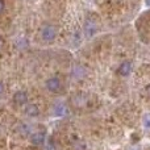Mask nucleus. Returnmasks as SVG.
<instances>
[{
    "mask_svg": "<svg viewBox=\"0 0 150 150\" xmlns=\"http://www.w3.org/2000/svg\"><path fill=\"white\" fill-rule=\"evenodd\" d=\"M57 36V29L53 25H45L41 30V37L45 41H53Z\"/></svg>",
    "mask_w": 150,
    "mask_h": 150,
    "instance_id": "obj_1",
    "label": "nucleus"
},
{
    "mask_svg": "<svg viewBox=\"0 0 150 150\" xmlns=\"http://www.w3.org/2000/svg\"><path fill=\"white\" fill-rule=\"evenodd\" d=\"M46 88L52 92H58L61 90V80L59 78H50L46 80Z\"/></svg>",
    "mask_w": 150,
    "mask_h": 150,
    "instance_id": "obj_2",
    "label": "nucleus"
},
{
    "mask_svg": "<svg viewBox=\"0 0 150 150\" xmlns=\"http://www.w3.org/2000/svg\"><path fill=\"white\" fill-rule=\"evenodd\" d=\"M13 101L16 104H25L28 101V95H26L25 91H17V92L13 95Z\"/></svg>",
    "mask_w": 150,
    "mask_h": 150,
    "instance_id": "obj_3",
    "label": "nucleus"
},
{
    "mask_svg": "<svg viewBox=\"0 0 150 150\" xmlns=\"http://www.w3.org/2000/svg\"><path fill=\"white\" fill-rule=\"evenodd\" d=\"M119 73H120V75H122V76H128V75L132 73V63H130L129 61H125L124 63H121V66H120V69H119Z\"/></svg>",
    "mask_w": 150,
    "mask_h": 150,
    "instance_id": "obj_4",
    "label": "nucleus"
},
{
    "mask_svg": "<svg viewBox=\"0 0 150 150\" xmlns=\"http://www.w3.org/2000/svg\"><path fill=\"white\" fill-rule=\"evenodd\" d=\"M30 141H32V144H34V145H42L45 141L44 133H34V134L30 137Z\"/></svg>",
    "mask_w": 150,
    "mask_h": 150,
    "instance_id": "obj_5",
    "label": "nucleus"
},
{
    "mask_svg": "<svg viewBox=\"0 0 150 150\" xmlns=\"http://www.w3.org/2000/svg\"><path fill=\"white\" fill-rule=\"evenodd\" d=\"M66 112H67V109H66V107H65L63 103L55 104V107H54V115L55 116H63Z\"/></svg>",
    "mask_w": 150,
    "mask_h": 150,
    "instance_id": "obj_6",
    "label": "nucleus"
},
{
    "mask_svg": "<svg viewBox=\"0 0 150 150\" xmlns=\"http://www.w3.org/2000/svg\"><path fill=\"white\" fill-rule=\"evenodd\" d=\"M25 113L28 115V116H37V115L40 113V109H38V107H37V105H34V104H30V105L26 107Z\"/></svg>",
    "mask_w": 150,
    "mask_h": 150,
    "instance_id": "obj_7",
    "label": "nucleus"
},
{
    "mask_svg": "<svg viewBox=\"0 0 150 150\" xmlns=\"http://www.w3.org/2000/svg\"><path fill=\"white\" fill-rule=\"evenodd\" d=\"M96 30V25L92 23V21H87V24H86V34H87L88 37H91L93 33H95Z\"/></svg>",
    "mask_w": 150,
    "mask_h": 150,
    "instance_id": "obj_8",
    "label": "nucleus"
},
{
    "mask_svg": "<svg viewBox=\"0 0 150 150\" xmlns=\"http://www.w3.org/2000/svg\"><path fill=\"white\" fill-rule=\"evenodd\" d=\"M144 127L145 128H150V115L146 113L144 116Z\"/></svg>",
    "mask_w": 150,
    "mask_h": 150,
    "instance_id": "obj_9",
    "label": "nucleus"
},
{
    "mask_svg": "<svg viewBox=\"0 0 150 150\" xmlns=\"http://www.w3.org/2000/svg\"><path fill=\"white\" fill-rule=\"evenodd\" d=\"M49 150H54V145H53V142L50 141L49 142Z\"/></svg>",
    "mask_w": 150,
    "mask_h": 150,
    "instance_id": "obj_10",
    "label": "nucleus"
},
{
    "mask_svg": "<svg viewBox=\"0 0 150 150\" xmlns=\"http://www.w3.org/2000/svg\"><path fill=\"white\" fill-rule=\"evenodd\" d=\"M3 8H4V3H3V0H0V12L3 11Z\"/></svg>",
    "mask_w": 150,
    "mask_h": 150,
    "instance_id": "obj_11",
    "label": "nucleus"
},
{
    "mask_svg": "<svg viewBox=\"0 0 150 150\" xmlns=\"http://www.w3.org/2000/svg\"><path fill=\"white\" fill-rule=\"evenodd\" d=\"M3 91H4V86H3V83L0 82V93H1Z\"/></svg>",
    "mask_w": 150,
    "mask_h": 150,
    "instance_id": "obj_12",
    "label": "nucleus"
},
{
    "mask_svg": "<svg viewBox=\"0 0 150 150\" xmlns=\"http://www.w3.org/2000/svg\"><path fill=\"white\" fill-rule=\"evenodd\" d=\"M145 4L148 5V7H150V0H145Z\"/></svg>",
    "mask_w": 150,
    "mask_h": 150,
    "instance_id": "obj_13",
    "label": "nucleus"
}]
</instances>
